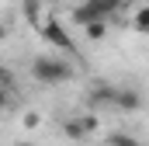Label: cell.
I'll return each instance as SVG.
<instances>
[{"label": "cell", "mask_w": 149, "mask_h": 146, "mask_svg": "<svg viewBox=\"0 0 149 146\" xmlns=\"http://www.w3.org/2000/svg\"><path fill=\"white\" fill-rule=\"evenodd\" d=\"M114 108L118 111H139L142 108V91H139V87H118Z\"/></svg>", "instance_id": "obj_6"}, {"label": "cell", "mask_w": 149, "mask_h": 146, "mask_svg": "<svg viewBox=\"0 0 149 146\" xmlns=\"http://www.w3.org/2000/svg\"><path fill=\"white\" fill-rule=\"evenodd\" d=\"M80 4H83V0H80Z\"/></svg>", "instance_id": "obj_16"}, {"label": "cell", "mask_w": 149, "mask_h": 146, "mask_svg": "<svg viewBox=\"0 0 149 146\" xmlns=\"http://www.w3.org/2000/svg\"><path fill=\"white\" fill-rule=\"evenodd\" d=\"M0 87H7V91H14V73L7 70V66H0Z\"/></svg>", "instance_id": "obj_11"}, {"label": "cell", "mask_w": 149, "mask_h": 146, "mask_svg": "<svg viewBox=\"0 0 149 146\" xmlns=\"http://www.w3.org/2000/svg\"><path fill=\"white\" fill-rule=\"evenodd\" d=\"M7 108H10V91L0 87V111H7Z\"/></svg>", "instance_id": "obj_12"}, {"label": "cell", "mask_w": 149, "mask_h": 146, "mask_svg": "<svg viewBox=\"0 0 149 146\" xmlns=\"http://www.w3.org/2000/svg\"><path fill=\"white\" fill-rule=\"evenodd\" d=\"M10 35V28H7V25H3V21H0V42H3V38Z\"/></svg>", "instance_id": "obj_13"}, {"label": "cell", "mask_w": 149, "mask_h": 146, "mask_svg": "<svg viewBox=\"0 0 149 146\" xmlns=\"http://www.w3.org/2000/svg\"><path fill=\"white\" fill-rule=\"evenodd\" d=\"M83 35L90 38V42H101V38L108 35V21H94V25H87V28H83Z\"/></svg>", "instance_id": "obj_10"}, {"label": "cell", "mask_w": 149, "mask_h": 146, "mask_svg": "<svg viewBox=\"0 0 149 146\" xmlns=\"http://www.w3.org/2000/svg\"><path fill=\"white\" fill-rule=\"evenodd\" d=\"M114 14H118V7L108 4V0H83V4L73 7V21L80 28H87V25H94V21H111Z\"/></svg>", "instance_id": "obj_2"}, {"label": "cell", "mask_w": 149, "mask_h": 146, "mask_svg": "<svg viewBox=\"0 0 149 146\" xmlns=\"http://www.w3.org/2000/svg\"><path fill=\"white\" fill-rule=\"evenodd\" d=\"M35 32H38V38H45V42H52V45L66 49L70 56H76V45H73V38L66 35V28L59 25V18H42V25H38Z\"/></svg>", "instance_id": "obj_3"}, {"label": "cell", "mask_w": 149, "mask_h": 146, "mask_svg": "<svg viewBox=\"0 0 149 146\" xmlns=\"http://www.w3.org/2000/svg\"><path fill=\"white\" fill-rule=\"evenodd\" d=\"M17 146H35V143H17Z\"/></svg>", "instance_id": "obj_15"}, {"label": "cell", "mask_w": 149, "mask_h": 146, "mask_svg": "<svg viewBox=\"0 0 149 146\" xmlns=\"http://www.w3.org/2000/svg\"><path fill=\"white\" fill-rule=\"evenodd\" d=\"M31 73H35L38 84L56 87V84H66V80L73 77V66H70L66 59H59V56H38L35 63H31Z\"/></svg>", "instance_id": "obj_1"}, {"label": "cell", "mask_w": 149, "mask_h": 146, "mask_svg": "<svg viewBox=\"0 0 149 146\" xmlns=\"http://www.w3.org/2000/svg\"><path fill=\"white\" fill-rule=\"evenodd\" d=\"M132 28H135L139 35H149V4H142V7L132 14Z\"/></svg>", "instance_id": "obj_7"}, {"label": "cell", "mask_w": 149, "mask_h": 146, "mask_svg": "<svg viewBox=\"0 0 149 146\" xmlns=\"http://www.w3.org/2000/svg\"><path fill=\"white\" fill-rule=\"evenodd\" d=\"M97 115H76V118H66L63 122V136L66 139H73V143H80V139H87V136H94L97 132Z\"/></svg>", "instance_id": "obj_4"}, {"label": "cell", "mask_w": 149, "mask_h": 146, "mask_svg": "<svg viewBox=\"0 0 149 146\" xmlns=\"http://www.w3.org/2000/svg\"><path fill=\"white\" fill-rule=\"evenodd\" d=\"M24 18H28L31 28L42 25V0H24Z\"/></svg>", "instance_id": "obj_9"}, {"label": "cell", "mask_w": 149, "mask_h": 146, "mask_svg": "<svg viewBox=\"0 0 149 146\" xmlns=\"http://www.w3.org/2000/svg\"><path fill=\"white\" fill-rule=\"evenodd\" d=\"M108 4H114V7H118V11H121V7H125V4H128V0H108Z\"/></svg>", "instance_id": "obj_14"}, {"label": "cell", "mask_w": 149, "mask_h": 146, "mask_svg": "<svg viewBox=\"0 0 149 146\" xmlns=\"http://www.w3.org/2000/svg\"><path fill=\"white\" fill-rule=\"evenodd\" d=\"M108 146H146V143L135 139L132 132H108Z\"/></svg>", "instance_id": "obj_8"}, {"label": "cell", "mask_w": 149, "mask_h": 146, "mask_svg": "<svg viewBox=\"0 0 149 146\" xmlns=\"http://www.w3.org/2000/svg\"><path fill=\"white\" fill-rule=\"evenodd\" d=\"M114 94H118L114 84H90L87 105H90V108H114Z\"/></svg>", "instance_id": "obj_5"}]
</instances>
